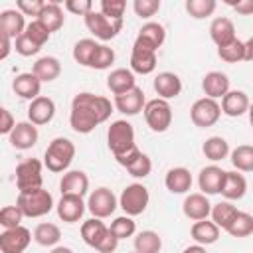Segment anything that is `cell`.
Instances as JSON below:
<instances>
[{
    "label": "cell",
    "instance_id": "6",
    "mask_svg": "<svg viewBox=\"0 0 253 253\" xmlns=\"http://www.w3.org/2000/svg\"><path fill=\"white\" fill-rule=\"evenodd\" d=\"M42 180V162L38 158H26L16 166V186L20 192L40 190Z\"/></svg>",
    "mask_w": 253,
    "mask_h": 253
},
{
    "label": "cell",
    "instance_id": "7",
    "mask_svg": "<svg viewBox=\"0 0 253 253\" xmlns=\"http://www.w3.org/2000/svg\"><path fill=\"white\" fill-rule=\"evenodd\" d=\"M148 200H150V196H148L146 186L134 182V184H128V186L121 192L119 206L123 208V211H125L126 215L132 217V215H138V213H142V211L146 210Z\"/></svg>",
    "mask_w": 253,
    "mask_h": 253
},
{
    "label": "cell",
    "instance_id": "61",
    "mask_svg": "<svg viewBox=\"0 0 253 253\" xmlns=\"http://www.w3.org/2000/svg\"><path fill=\"white\" fill-rule=\"evenodd\" d=\"M134 253H136V251H134Z\"/></svg>",
    "mask_w": 253,
    "mask_h": 253
},
{
    "label": "cell",
    "instance_id": "20",
    "mask_svg": "<svg viewBox=\"0 0 253 253\" xmlns=\"http://www.w3.org/2000/svg\"><path fill=\"white\" fill-rule=\"evenodd\" d=\"M53 115H55V103L49 97H43V95L34 99L28 107V119L36 126L38 125H47L53 119Z\"/></svg>",
    "mask_w": 253,
    "mask_h": 253
},
{
    "label": "cell",
    "instance_id": "22",
    "mask_svg": "<svg viewBox=\"0 0 253 253\" xmlns=\"http://www.w3.org/2000/svg\"><path fill=\"white\" fill-rule=\"evenodd\" d=\"M202 89L210 99H223L229 93V77L221 71H210L202 79Z\"/></svg>",
    "mask_w": 253,
    "mask_h": 253
},
{
    "label": "cell",
    "instance_id": "29",
    "mask_svg": "<svg viewBox=\"0 0 253 253\" xmlns=\"http://www.w3.org/2000/svg\"><path fill=\"white\" fill-rule=\"evenodd\" d=\"M249 97L243 91H229L221 99V113L227 117H241L243 113L249 111Z\"/></svg>",
    "mask_w": 253,
    "mask_h": 253
},
{
    "label": "cell",
    "instance_id": "37",
    "mask_svg": "<svg viewBox=\"0 0 253 253\" xmlns=\"http://www.w3.org/2000/svg\"><path fill=\"white\" fill-rule=\"evenodd\" d=\"M134 249L136 253H158L162 249V239L156 231L144 229L134 237Z\"/></svg>",
    "mask_w": 253,
    "mask_h": 253
},
{
    "label": "cell",
    "instance_id": "39",
    "mask_svg": "<svg viewBox=\"0 0 253 253\" xmlns=\"http://www.w3.org/2000/svg\"><path fill=\"white\" fill-rule=\"evenodd\" d=\"M231 164L239 172H253V146L241 144L231 150Z\"/></svg>",
    "mask_w": 253,
    "mask_h": 253
},
{
    "label": "cell",
    "instance_id": "60",
    "mask_svg": "<svg viewBox=\"0 0 253 253\" xmlns=\"http://www.w3.org/2000/svg\"><path fill=\"white\" fill-rule=\"evenodd\" d=\"M247 113H249V123H251V126H253V103L249 105V111H247Z\"/></svg>",
    "mask_w": 253,
    "mask_h": 253
},
{
    "label": "cell",
    "instance_id": "47",
    "mask_svg": "<svg viewBox=\"0 0 253 253\" xmlns=\"http://www.w3.org/2000/svg\"><path fill=\"white\" fill-rule=\"evenodd\" d=\"M30 40H34L38 45H43L47 40H49V30L40 22V20H34V22H30L28 24V28H26V32H24Z\"/></svg>",
    "mask_w": 253,
    "mask_h": 253
},
{
    "label": "cell",
    "instance_id": "38",
    "mask_svg": "<svg viewBox=\"0 0 253 253\" xmlns=\"http://www.w3.org/2000/svg\"><path fill=\"white\" fill-rule=\"evenodd\" d=\"M237 213H239V210L235 206H231L229 202H219V204L211 206V221L221 229H227Z\"/></svg>",
    "mask_w": 253,
    "mask_h": 253
},
{
    "label": "cell",
    "instance_id": "49",
    "mask_svg": "<svg viewBox=\"0 0 253 253\" xmlns=\"http://www.w3.org/2000/svg\"><path fill=\"white\" fill-rule=\"evenodd\" d=\"M125 8H126V2L125 0H101V12L105 16H109V18L123 20Z\"/></svg>",
    "mask_w": 253,
    "mask_h": 253
},
{
    "label": "cell",
    "instance_id": "59",
    "mask_svg": "<svg viewBox=\"0 0 253 253\" xmlns=\"http://www.w3.org/2000/svg\"><path fill=\"white\" fill-rule=\"evenodd\" d=\"M51 253H73L69 247H63V245H59V247H53L51 249Z\"/></svg>",
    "mask_w": 253,
    "mask_h": 253
},
{
    "label": "cell",
    "instance_id": "50",
    "mask_svg": "<svg viewBox=\"0 0 253 253\" xmlns=\"http://www.w3.org/2000/svg\"><path fill=\"white\" fill-rule=\"evenodd\" d=\"M132 8H134L136 16L150 18V16H154L160 10V0H134Z\"/></svg>",
    "mask_w": 253,
    "mask_h": 253
},
{
    "label": "cell",
    "instance_id": "32",
    "mask_svg": "<svg viewBox=\"0 0 253 253\" xmlns=\"http://www.w3.org/2000/svg\"><path fill=\"white\" fill-rule=\"evenodd\" d=\"M107 233H109V227L99 217H91V219L83 221V225H81V237H83V241L89 247H95V249L101 245V241L107 237Z\"/></svg>",
    "mask_w": 253,
    "mask_h": 253
},
{
    "label": "cell",
    "instance_id": "56",
    "mask_svg": "<svg viewBox=\"0 0 253 253\" xmlns=\"http://www.w3.org/2000/svg\"><path fill=\"white\" fill-rule=\"evenodd\" d=\"M0 42H2V49H0V59H6V57H8V53H10V49H12V38L0 32Z\"/></svg>",
    "mask_w": 253,
    "mask_h": 253
},
{
    "label": "cell",
    "instance_id": "45",
    "mask_svg": "<svg viewBox=\"0 0 253 253\" xmlns=\"http://www.w3.org/2000/svg\"><path fill=\"white\" fill-rule=\"evenodd\" d=\"M115 61V51L113 47L105 45V43H99L95 53H93V59H91V69H107L111 67V63Z\"/></svg>",
    "mask_w": 253,
    "mask_h": 253
},
{
    "label": "cell",
    "instance_id": "13",
    "mask_svg": "<svg viewBox=\"0 0 253 253\" xmlns=\"http://www.w3.org/2000/svg\"><path fill=\"white\" fill-rule=\"evenodd\" d=\"M87 204L83 202L81 196H73V194H63L61 200L57 202L55 210H57V215L61 221L65 223H75L81 219L83 211H85Z\"/></svg>",
    "mask_w": 253,
    "mask_h": 253
},
{
    "label": "cell",
    "instance_id": "42",
    "mask_svg": "<svg viewBox=\"0 0 253 253\" xmlns=\"http://www.w3.org/2000/svg\"><path fill=\"white\" fill-rule=\"evenodd\" d=\"M217 55L221 57V61L225 63H237V61H243L245 59V42L241 40H233L229 45L225 47H217Z\"/></svg>",
    "mask_w": 253,
    "mask_h": 253
},
{
    "label": "cell",
    "instance_id": "3",
    "mask_svg": "<svg viewBox=\"0 0 253 253\" xmlns=\"http://www.w3.org/2000/svg\"><path fill=\"white\" fill-rule=\"evenodd\" d=\"M16 206L22 210L26 217H42L51 211L53 208V198L47 190H32V192H20Z\"/></svg>",
    "mask_w": 253,
    "mask_h": 253
},
{
    "label": "cell",
    "instance_id": "43",
    "mask_svg": "<svg viewBox=\"0 0 253 253\" xmlns=\"http://www.w3.org/2000/svg\"><path fill=\"white\" fill-rule=\"evenodd\" d=\"M217 2L215 0H186V12L196 18V20H202V18H208L213 14Z\"/></svg>",
    "mask_w": 253,
    "mask_h": 253
},
{
    "label": "cell",
    "instance_id": "18",
    "mask_svg": "<svg viewBox=\"0 0 253 253\" xmlns=\"http://www.w3.org/2000/svg\"><path fill=\"white\" fill-rule=\"evenodd\" d=\"M223 178H225V170H221V168L215 166V164L202 168V170H200V176H198V184H200L202 194H206V196L219 194V192H221Z\"/></svg>",
    "mask_w": 253,
    "mask_h": 253
},
{
    "label": "cell",
    "instance_id": "46",
    "mask_svg": "<svg viewBox=\"0 0 253 253\" xmlns=\"http://www.w3.org/2000/svg\"><path fill=\"white\" fill-rule=\"evenodd\" d=\"M22 217H24V213H22V210H20L18 206H4V208L0 210V225H2L4 229H14V227H18L20 221H22Z\"/></svg>",
    "mask_w": 253,
    "mask_h": 253
},
{
    "label": "cell",
    "instance_id": "53",
    "mask_svg": "<svg viewBox=\"0 0 253 253\" xmlns=\"http://www.w3.org/2000/svg\"><path fill=\"white\" fill-rule=\"evenodd\" d=\"M14 126H16V121H14L12 113L8 109H0V132L10 136V132L14 130Z\"/></svg>",
    "mask_w": 253,
    "mask_h": 253
},
{
    "label": "cell",
    "instance_id": "24",
    "mask_svg": "<svg viewBox=\"0 0 253 253\" xmlns=\"http://www.w3.org/2000/svg\"><path fill=\"white\" fill-rule=\"evenodd\" d=\"M59 190H61V196L63 194H73V196H81L83 198L87 194V190H89V178L81 170H69L59 180Z\"/></svg>",
    "mask_w": 253,
    "mask_h": 253
},
{
    "label": "cell",
    "instance_id": "16",
    "mask_svg": "<svg viewBox=\"0 0 253 253\" xmlns=\"http://www.w3.org/2000/svg\"><path fill=\"white\" fill-rule=\"evenodd\" d=\"M182 211L192 221L208 219V215H211V204L206 194H190L182 204Z\"/></svg>",
    "mask_w": 253,
    "mask_h": 253
},
{
    "label": "cell",
    "instance_id": "25",
    "mask_svg": "<svg viewBox=\"0 0 253 253\" xmlns=\"http://www.w3.org/2000/svg\"><path fill=\"white\" fill-rule=\"evenodd\" d=\"M210 36L217 47H225L235 40V26L229 18H213L210 24Z\"/></svg>",
    "mask_w": 253,
    "mask_h": 253
},
{
    "label": "cell",
    "instance_id": "1",
    "mask_svg": "<svg viewBox=\"0 0 253 253\" xmlns=\"http://www.w3.org/2000/svg\"><path fill=\"white\" fill-rule=\"evenodd\" d=\"M113 113V105L107 97L93 93H77L71 101L69 125L79 134H89L97 125L105 123Z\"/></svg>",
    "mask_w": 253,
    "mask_h": 253
},
{
    "label": "cell",
    "instance_id": "5",
    "mask_svg": "<svg viewBox=\"0 0 253 253\" xmlns=\"http://www.w3.org/2000/svg\"><path fill=\"white\" fill-rule=\"evenodd\" d=\"M85 26H87V30L95 36V38H99V40H103V42H109V40H113L121 30H123V20H115V18H109V16H105L103 12H89L87 16H85Z\"/></svg>",
    "mask_w": 253,
    "mask_h": 253
},
{
    "label": "cell",
    "instance_id": "48",
    "mask_svg": "<svg viewBox=\"0 0 253 253\" xmlns=\"http://www.w3.org/2000/svg\"><path fill=\"white\" fill-rule=\"evenodd\" d=\"M14 49H16L20 55L30 57V55H36V53L42 49V45H38L34 40H30L26 34H22L20 38H16V40H14Z\"/></svg>",
    "mask_w": 253,
    "mask_h": 253
},
{
    "label": "cell",
    "instance_id": "23",
    "mask_svg": "<svg viewBox=\"0 0 253 253\" xmlns=\"http://www.w3.org/2000/svg\"><path fill=\"white\" fill-rule=\"evenodd\" d=\"M12 89L18 97L22 99H38L40 97V89H42V81L30 71V73H18L12 81Z\"/></svg>",
    "mask_w": 253,
    "mask_h": 253
},
{
    "label": "cell",
    "instance_id": "15",
    "mask_svg": "<svg viewBox=\"0 0 253 253\" xmlns=\"http://www.w3.org/2000/svg\"><path fill=\"white\" fill-rule=\"evenodd\" d=\"M154 67H156V51L134 42L132 51H130V71L148 75L154 71Z\"/></svg>",
    "mask_w": 253,
    "mask_h": 253
},
{
    "label": "cell",
    "instance_id": "44",
    "mask_svg": "<svg viewBox=\"0 0 253 253\" xmlns=\"http://www.w3.org/2000/svg\"><path fill=\"white\" fill-rule=\"evenodd\" d=\"M109 229H111V233L121 241V239H126V237L134 235V231H136V223L132 221L130 215H121V217H117V219L111 223Z\"/></svg>",
    "mask_w": 253,
    "mask_h": 253
},
{
    "label": "cell",
    "instance_id": "21",
    "mask_svg": "<svg viewBox=\"0 0 253 253\" xmlns=\"http://www.w3.org/2000/svg\"><path fill=\"white\" fill-rule=\"evenodd\" d=\"M154 91H156V95L160 97V99H174V97H178L180 95V91H182V81H180V77L176 75V73H172V71H162V73H158L156 77H154Z\"/></svg>",
    "mask_w": 253,
    "mask_h": 253
},
{
    "label": "cell",
    "instance_id": "33",
    "mask_svg": "<svg viewBox=\"0 0 253 253\" xmlns=\"http://www.w3.org/2000/svg\"><path fill=\"white\" fill-rule=\"evenodd\" d=\"M190 233H192V239L198 245H211V243H215L219 239V227L213 221H208V219L196 221L192 225Z\"/></svg>",
    "mask_w": 253,
    "mask_h": 253
},
{
    "label": "cell",
    "instance_id": "58",
    "mask_svg": "<svg viewBox=\"0 0 253 253\" xmlns=\"http://www.w3.org/2000/svg\"><path fill=\"white\" fill-rule=\"evenodd\" d=\"M182 253H206V247L196 243V245H190V247H186Z\"/></svg>",
    "mask_w": 253,
    "mask_h": 253
},
{
    "label": "cell",
    "instance_id": "11",
    "mask_svg": "<svg viewBox=\"0 0 253 253\" xmlns=\"http://www.w3.org/2000/svg\"><path fill=\"white\" fill-rule=\"evenodd\" d=\"M32 241L28 227L18 225L14 229H4L0 233V251L2 253H24Z\"/></svg>",
    "mask_w": 253,
    "mask_h": 253
},
{
    "label": "cell",
    "instance_id": "40",
    "mask_svg": "<svg viewBox=\"0 0 253 253\" xmlns=\"http://www.w3.org/2000/svg\"><path fill=\"white\" fill-rule=\"evenodd\" d=\"M97 45H99V43H97L95 40H89V38L79 40V42L73 45V59H75L79 65H83V67H89Z\"/></svg>",
    "mask_w": 253,
    "mask_h": 253
},
{
    "label": "cell",
    "instance_id": "52",
    "mask_svg": "<svg viewBox=\"0 0 253 253\" xmlns=\"http://www.w3.org/2000/svg\"><path fill=\"white\" fill-rule=\"evenodd\" d=\"M65 8L73 14H79V16H87L89 12H93V4L91 0H67L65 2Z\"/></svg>",
    "mask_w": 253,
    "mask_h": 253
},
{
    "label": "cell",
    "instance_id": "10",
    "mask_svg": "<svg viewBox=\"0 0 253 253\" xmlns=\"http://www.w3.org/2000/svg\"><path fill=\"white\" fill-rule=\"evenodd\" d=\"M117 206L119 204H117L115 194L109 188H105V186L93 190L89 194V200H87V210L93 213V217H99V219L109 217L117 210Z\"/></svg>",
    "mask_w": 253,
    "mask_h": 253
},
{
    "label": "cell",
    "instance_id": "34",
    "mask_svg": "<svg viewBox=\"0 0 253 253\" xmlns=\"http://www.w3.org/2000/svg\"><path fill=\"white\" fill-rule=\"evenodd\" d=\"M36 20H40L49 32H57V30L63 26L65 16H63V10H61L59 2H57V0H51V2H45L43 10L40 12V16H38Z\"/></svg>",
    "mask_w": 253,
    "mask_h": 253
},
{
    "label": "cell",
    "instance_id": "35",
    "mask_svg": "<svg viewBox=\"0 0 253 253\" xmlns=\"http://www.w3.org/2000/svg\"><path fill=\"white\" fill-rule=\"evenodd\" d=\"M202 152L208 160L217 162V160H223L229 154V144L223 136H210V138H206V142L202 146Z\"/></svg>",
    "mask_w": 253,
    "mask_h": 253
},
{
    "label": "cell",
    "instance_id": "4",
    "mask_svg": "<svg viewBox=\"0 0 253 253\" xmlns=\"http://www.w3.org/2000/svg\"><path fill=\"white\" fill-rule=\"evenodd\" d=\"M107 144H109L111 152L115 154V158L130 152L132 148H136L132 125L128 121H123V119L111 123L109 130H107Z\"/></svg>",
    "mask_w": 253,
    "mask_h": 253
},
{
    "label": "cell",
    "instance_id": "14",
    "mask_svg": "<svg viewBox=\"0 0 253 253\" xmlns=\"http://www.w3.org/2000/svg\"><path fill=\"white\" fill-rule=\"evenodd\" d=\"M38 136H40L38 134V126L34 123H30V121H24V123H16V126L10 132L8 140L16 150H28L38 142Z\"/></svg>",
    "mask_w": 253,
    "mask_h": 253
},
{
    "label": "cell",
    "instance_id": "8",
    "mask_svg": "<svg viewBox=\"0 0 253 253\" xmlns=\"http://www.w3.org/2000/svg\"><path fill=\"white\" fill-rule=\"evenodd\" d=\"M144 119H146V125L154 132H164L172 125V109H170L168 101H164L160 97H156L152 101H146Z\"/></svg>",
    "mask_w": 253,
    "mask_h": 253
},
{
    "label": "cell",
    "instance_id": "26",
    "mask_svg": "<svg viewBox=\"0 0 253 253\" xmlns=\"http://www.w3.org/2000/svg\"><path fill=\"white\" fill-rule=\"evenodd\" d=\"M26 20L20 10H4L0 12V32L10 36L12 40L20 38L26 32Z\"/></svg>",
    "mask_w": 253,
    "mask_h": 253
},
{
    "label": "cell",
    "instance_id": "30",
    "mask_svg": "<svg viewBox=\"0 0 253 253\" xmlns=\"http://www.w3.org/2000/svg\"><path fill=\"white\" fill-rule=\"evenodd\" d=\"M164 184H166V188H168L172 194H186V192L192 188V174H190L188 168H182V166L170 168V170L166 172Z\"/></svg>",
    "mask_w": 253,
    "mask_h": 253
},
{
    "label": "cell",
    "instance_id": "54",
    "mask_svg": "<svg viewBox=\"0 0 253 253\" xmlns=\"http://www.w3.org/2000/svg\"><path fill=\"white\" fill-rule=\"evenodd\" d=\"M225 4H229L241 16L253 14V0H225Z\"/></svg>",
    "mask_w": 253,
    "mask_h": 253
},
{
    "label": "cell",
    "instance_id": "51",
    "mask_svg": "<svg viewBox=\"0 0 253 253\" xmlns=\"http://www.w3.org/2000/svg\"><path fill=\"white\" fill-rule=\"evenodd\" d=\"M16 6H18V10H20L24 16H36V18H38L40 12L43 10L45 2H43V0H18Z\"/></svg>",
    "mask_w": 253,
    "mask_h": 253
},
{
    "label": "cell",
    "instance_id": "36",
    "mask_svg": "<svg viewBox=\"0 0 253 253\" xmlns=\"http://www.w3.org/2000/svg\"><path fill=\"white\" fill-rule=\"evenodd\" d=\"M61 239V231L55 223H49V221H43V223H38L36 229H34V241L38 245H43V247H51L55 245L57 241Z\"/></svg>",
    "mask_w": 253,
    "mask_h": 253
},
{
    "label": "cell",
    "instance_id": "12",
    "mask_svg": "<svg viewBox=\"0 0 253 253\" xmlns=\"http://www.w3.org/2000/svg\"><path fill=\"white\" fill-rule=\"evenodd\" d=\"M115 160H117L121 166H125L126 172H128L130 176H134V178H146V176L150 174V170H152L150 158H148L144 152H140L138 148H132L130 152H126V154H123V156H117Z\"/></svg>",
    "mask_w": 253,
    "mask_h": 253
},
{
    "label": "cell",
    "instance_id": "2",
    "mask_svg": "<svg viewBox=\"0 0 253 253\" xmlns=\"http://www.w3.org/2000/svg\"><path fill=\"white\" fill-rule=\"evenodd\" d=\"M73 156H75V144L65 136H57L47 144L43 154V164L51 172H63L69 168Z\"/></svg>",
    "mask_w": 253,
    "mask_h": 253
},
{
    "label": "cell",
    "instance_id": "9",
    "mask_svg": "<svg viewBox=\"0 0 253 253\" xmlns=\"http://www.w3.org/2000/svg\"><path fill=\"white\" fill-rule=\"evenodd\" d=\"M219 117H221V105L210 97L198 99L190 109V119L200 128H208V126L215 125L219 121Z\"/></svg>",
    "mask_w": 253,
    "mask_h": 253
},
{
    "label": "cell",
    "instance_id": "57",
    "mask_svg": "<svg viewBox=\"0 0 253 253\" xmlns=\"http://www.w3.org/2000/svg\"><path fill=\"white\" fill-rule=\"evenodd\" d=\"M245 59L247 61H253V36L245 42Z\"/></svg>",
    "mask_w": 253,
    "mask_h": 253
},
{
    "label": "cell",
    "instance_id": "19",
    "mask_svg": "<svg viewBox=\"0 0 253 253\" xmlns=\"http://www.w3.org/2000/svg\"><path fill=\"white\" fill-rule=\"evenodd\" d=\"M164 40H166V30H164V26L162 24H158V22H146L140 30H138V36H136V43H140V45H144V47H148V49H152V51H156L162 43H164Z\"/></svg>",
    "mask_w": 253,
    "mask_h": 253
},
{
    "label": "cell",
    "instance_id": "27",
    "mask_svg": "<svg viewBox=\"0 0 253 253\" xmlns=\"http://www.w3.org/2000/svg\"><path fill=\"white\" fill-rule=\"evenodd\" d=\"M247 192V182L243 178V174H239L237 170H231V172H225V178H223V184H221V196L229 202V200H241Z\"/></svg>",
    "mask_w": 253,
    "mask_h": 253
},
{
    "label": "cell",
    "instance_id": "17",
    "mask_svg": "<svg viewBox=\"0 0 253 253\" xmlns=\"http://www.w3.org/2000/svg\"><path fill=\"white\" fill-rule=\"evenodd\" d=\"M144 105H146V101H144V91H142L140 87H134V89H130L128 93H123V95H117V97H115V107H117V111H121L123 115H128V117L138 115L140 111H144Z\"/></svg>",
    "mask_w": 253,
    "mask_h": 253
},
{
    "label": "cell",
    "instance_id": "55",
    "mask_svg": "<svg viewBox=\"0 0 253 253\" xmlns=\"http://www.w3.org/2000/svg\"><path fill=\"white\" fill-rule=\"evenodd\" d=\"M117 245H119V239L111 233V229H109V233H107V237L101 241V245L97 247V251L99 253H113L115 249H117Z\"/></svg>",
    "mask_w": 253,
    "mask_h": 253
},
{
    "label": "cell",
    "instance_id": "28",
    "mask_svg": "<svg viewBox=\"0 0 253 253\" xmlns=\"http://www.w3.org/2000/svg\"><path fill=\"white\" fill-rule=\"evenodd\" d=\"M107 87L111 89V93L117 97V95H123V93H128L130 89H134V75L130 69H125V67H119L115 71L109 73L107 77Z\"/></svg>",
    "mask_w": 253,
    "mask_h": 253
},
{
    "label": "cell",
    "instance_id": "31",
    "mask_svg": "<svg viewBox=\"0 0 253 253\" xmlns=\"http://www.w3.org/2000/svg\"><path fill=\"white\" fill-rule=\"evenodd\" d=\"M32 73H34L42 83H49V81H53V79L59 77V73H61V63H59V59L53 57V55H43V57H40V59L34 63Z\"/></svg>",
    "mask_w": 253,
    "mask_h": 253
},
{
    "label": "cell",
    "instance_id": "41",
    "mask_svg": "<svg viewBox=\"0 0 253 253\" xmlns=\"http://www.w3.org/2000/svg\"><path fill=\"white\" fill-rule=\"evenodd\" d=\"M225 231L231 237H247V235H251L253 233V215L245 213V211H239Z\"/></svg>",
    "mask_w": 253,
    "mask_h": 253
}]
</instances>
